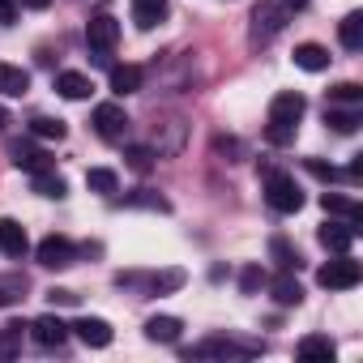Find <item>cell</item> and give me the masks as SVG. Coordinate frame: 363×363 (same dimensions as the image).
Returning a JSON list of instances; mask_svg holds the SVG:
<instances>
[{
    "mask_svg": "<svg viewBox=\"0 0 363 363\" xmlns=\"http://www.w3.org/2000/svg\"><path fill=\"white\" fill-rule=\"evenodd\" d=\"M303 111H308V103H303L299 90L274 94V103H269V124H265V141H269V145H291V141H295V128H299V120H303Z\"/></svg>",
    "mask_w": 363,
    "mask_h": 363,
    "instance_id": "obj_1",
    "label": "cell"
},
{
    "mask_svg": "<svg viewBox=\"0 0 363 363\" xmlns=\"http://www.w3.org/2000/svg\"><path fill=\"white\" fill-rule=\"evenodd\" d=\"M261 350H265V342H244V337L218 333V337H206V342L189 346L184 354H189V359H252V354H261Z\"/></svg>",
    "mask_w": 363,
    "mask_h": 363,
    "instance_id": "obj_2",
    "label": "cell"
},
{
    "mask_svg": "<svg viewBox=\"0 0 363 363\" xmlns=\"http://www.w3.org/2000/svg\"><path fill=\"white\" fill-rule=\"evenodd\" d=\"M265 201H269L274 214H299L303 210V193H299V184L286 171H269L265 175Z\"/></svg>",
    "mask_w": 363,
    "mask_h": 363,
    "instance_id": "obj_3",
    "label": "cell"
},
{
    "mask_svg": "<svg viewBox=\"0 0 363 363\" xmlns=\"http://www.w3.org/2000/svg\"><path fill=\"white\" fill-rule=\"evenodd\" d=\"M291 18H295V13L282 5V0H261V5L252 9V43H269V39H278V35L286 30Z\"/></svg>",
    "mask_w": 363,
    "mask_h": 363,
    "instance_id": "obj_4",
    "label": "cell"
},
{
    "mask_svg": "<svg viewBox=\"0 0 363 363\" xmlns=\"http://www.w3.org/2000/svg\"><path fill=\"white\" fill-rule=\"evenodd\" d=\"M116 39H120V22H116L111 13H94V18L86 22V43H90V52H94V65H107V60H111Z\"/></svg>",
    "mask_w": 363,
    "mask_h": 363,
    "instance_id": "obj_5",
    "label": "cell"
},
{
    "mask_svg": "<svg viewBox=\"0 0 363 363\" xmlns=\"http://www.w3.org/2000/svg\"><path fill=\"white\" fill-rule=\"evenodd\" d=\"M90 124H94V133L103 137V141H111V145H124L128 141V111L120 107V103H99L94 107V116H90Z\"/></svg>",
    "mask_w": 363,
    "mask_h": 363,
    "instance_id": "obj_6",
    "label": "cell"
},
{
    "mask_svg": "<svg viewBox=\"0 0 363 363\" xmlns=\"http://www.w3.org/2000/svg\"><path fill=\"white\" fill-rule=\"evenodd\" d=\"M359 278H363V269H359V261H350L346 252H337V261H329V265L316 269V282H320L325 291H350V286H359Z\"/></svg>",
    "mask_w": 363,
    "mask_h": 363,
    "instance_id": "obj_7",
    "label": "cell"
},
{
    "mask_svg": "<svg viewBox=\"0 0 363 363\" xmlns=\"http://www.w3.org/2000/svg\"><path fill=\"white\" fill-rule=\"evenodd\" d=\"M35 257H39V265H48V269H69V265L77 261V248H73L69 235H48V240H39Z\"/></svg>",
    "mask_w": 363,
    "mask_h": 363,
    "instance_id": "obj_8",
    "label": "cell"
},
{
    "mask_svg": "<svg viewBox=\"0 0 363 363\" xmlns=\"http://www.w3.org/2000/svg\"><path fill=\"white\" fill-rule=\"evenodd\" d=\"M30 337H35V346H43V350H60V346L69 342V325H65L60 316H39V320L30 325Z\"/></svg>",
    "mask_w": 363,
    "mask_h": 363,
    "instance_id": "obj_9",
    "label": "cell"
},
{
    "mask_svg": "<svg viewBox=\"0 0 363 363\" xmlns=\"http://www.w3.org/2000/svg\"><path fill=\"white\" fill-rule=\"evenodd\" d=\"M154 158L162 154H179L184 150V120H167V124H154Z\"/></svg>",
    "mask_w": 363,
    "mask_h": 363,
    "instance_id": "obj_10",
    "label": "cell"
},
{
    "mask_svg": "<svg viewBox=\"0 0 363 363\" xmlns=\"http://www.w3.org/2000/svg\"><path fill=\"white\" fill-rule=\"evenodd\" d=\"M69 333H77V337H82L86 346H94V350L111 346V325H107L103 316H82V320L69 325Z\"/></svg>",
    "mask_w": 363,
    "mask_h": 363,
    "instance_id": "obj_11",
    "label": "cell"
},
{
    "mask_svg": "<svg viewBox=\"0 0 363 363\" xmlns=\"http://www.w3.org/2000/svg\"><path fill=\"white\" fill-rule=\"evenodd\" d=\"M0 252L5 257H26L30 252V240H26V227L18 218H0Z\"/></svg>",
    "mask_w": 363,
    "mask_h": 363,
    "instance_id": "obj_12",
    "label": "cell"
},
{
    "mask_svg": "<svg viewBox=\"0 0 363 363\" xmlns=\"http://www.w3.org/2000/svg\"><path fill=\"white\" fill-rule=\"evenodd\" d=\"M9 154H13V167H22V171H48L52 167V154L48 150H39V145H30V141H13L9 145Z\"/></svg>",
    "mask_w": 363,
    "mask_h": 363,
    "instance_id": "obj_13",
    "label": "cell"
},
{
    "mask_svg": "<svg viewBox=\"0 0 363 363\" xmlns=\"http://www.w3.org/2000/svg\"><path fill=\"white\" fill-rule=\"evenodd\" d=\"M269 295H274V303H278V308H299V303H303V286H299V278H295V274H286V269L269 282Z\"/></svg>",
    "mask_w": 363,
    "mask_h": 363,
    "instance_id": "obj_14",
    "label": "cell"
},
{
    "mask_svg": "<svg viewBox=\"0 0 363 363\" xmlns=\"http://www.w3.org/2000/svg\"><path fill=\"white\" fill-rule=\"evenodd\" d=\"M30 189H35L39 197H52V201L69 197V184H65V175H56V167H48V171H35V175H30Z\"/></svg>",
    "mask_w": 363,
    "mask_h": 363,
    "instance_id": "obj_15",
    "label": "cell"
},
{
    "mask_svg": "<svg viewBox=\"0 0 363 363\" xmlns=\"http://www.w3.org/2000/svg\"><path fill=\"white\" fill-rule=\"evenodd\" d=\"M30 90V73L22 65H0V94L5 99H22Z\"/></svg>",
    "mask_w": 363,
    "mask_h": 363,
    "instance_id": "obj_16",
    "label": "cell"
},
{
    "mask_svg": "<svg viewBox=\"0 0 363 363\" xmlns=\"http://www.w3.org/2000/svg\"><path fill=\"white\" fill-rule=\"evenodd\" d=\"M128 5H133V22L141 30H154L167 18V0H128Z\"/></svg>",
    "mask_w": 363,
    "mask_h": 363,
    "instance_id": "obj_17",
    "label": "cell"
},
{
    "mask_svg": "<svg viewBox=\"0 0 363 363\" xmlns=\"http://www.w3.org/2000/svg\"><path fill=\"white\" fill-rule=\"evenodd\" d=\"M179 316H150L145 320V337L150 342H162V346H171V342H179Z\"/></svg>",
    "mask_w": 363,
    "mask_h": 363,
    "instance_id": "obj_18",
    "label": "cell"
},
{
    "mask_svg": "<svg viewBox=\"0 0 363 363\" xmlns=\"http://www.w3.org/2000/svg\"><path fill=\"white\" fill-rule=\"evenodd\" d=\"M337 43H342L346 52H363V13H359V9L337 22Z\"/></svg>",
    "mask_w": 363,
    "mask_h": 363,
    "instance_id": "obj_19",
    "label": "cell"
},
{
    "mask_svg": "<svg viewBox=\"0 0 363 363\" xmlns=\"http://www.w3.org/2000/svg\"><path fill=\"white\" fill-rule=\"evenodd\" d=\"M329 60H333V56H329L320 43H299V48H295V65H299L303 73H325Z\"/></svg>",
    "mask_w": 363,
    "mask_h": 363,
    "instance_id": "obj_20",
    "label": "cell"
},
{
    "mask_svg": "<svg viewBox=\"0 0 363 363\" xmlns=\"http://www.w3.org/2000/svg\"><path fill=\"white\" fill-rule=\"evenodd\" d=\"M90 90H94V82L86 77V73H60L56 77V94H65V99H73V103H82V99H90Z\"/></svg>",
    "mask_w": 363,
    "mask_h": 363,
    "instance_id": "obj_21",
    "label": "cell"
},
{
    "mask_svg": "<svg viewBox=\"0 0 363 363\" xmlns=\"http://www.w3.org/2000/svg\"><path fill=\"white\" fill-rule=\"evenodd\" d=\"M320 206H325V214H337V218H346V223L359 231V223H363V210H359V201H350V197H337V193H325V197H320Z\"/></svg>",
    "mask_w": 363,
    "mask_h": 363,
    "instance_id": "obj_22",
    "label": "cell"
},
{
    "mask_svg": "<svg viewBox=\"0 0 363 363\" xmlns=\"http://www.w3.org/2000/svg\"><path fill=\"white\" fill-rule=\"evenodd\" d=\"M354 227L350 223H329V227H320V244L329 248V252H350V244H354Z\"/></svg>",
    "mask_w": 363,
    "mask_h": 363,
    "instance_id": "obj_23",
    "label": "cell"
},
{
    "mask_svg": "<svg viewBox=\"0 0 363 363\" xmlns=\"http://www.w3.org/2000/svg\"><path fill=\"white\" fill-rule=\"evenodd\" d=\"M359 120H363V107H337V103H329L325 107V124L333 128V133H354L359 128Z\"/></svg>",
    "mask_w": 363,
    "mask_h": 363,
    "instance_id": "obj_24",
    "label": "cell"
},
{
    "mask_svg": "<svg viewBox=\"0 0 363 363\" xmlns=\"http://www.w3.org/2000/svg\"><path fill=\"white\" fill-rule=\"evenodd\" d=\"M26 291H30L26 274H0V308L22 303V299H26Z\"/></svg>",
    "mask_w": 363,
    "mask_h": 363,
    "instance_id": "obj_25",
    "label": "cell"
},
{
    "mask_svg": "<svg viewBox=\"0 0 363 363\" xmlns=\"http://www.w3.org/2000/svg\"><path fill=\"white\" fill-rule=\"evenodd\" d=\"M141 82H145V73H141L137 65H116V69H111V90H116V94H137Z\"/></svg>",
    "mask_w": 363,
    "mask_h": 363,
    "instance_id": "obj_26",
    "label": "cell"
},
{
    "mask_svg": "<svg viewBox=\"0 0 363 363\" xmlns=\"http://www.w3.org/2000/svg\"><path fill=\"white\" fill-rule=\"evenodd\" d=\"M299 359H333L337 354V346L325 337V333H308V337H299Z\"/></svg>",
    "mask_w": 363,
    "mask_h": 363,
    "instance_id": "obj_27",
    "label": "cell"
},
{
    "mask_svg": "<svg viewBox=\"0 0 363 363\" xmlns=\"http://www.w3.org/2000/svg\"><path fill=\"white\" fill-rule=\"evenodd\" d=\"M269 257H274V261H278V269H286V274H295V269L303 265L299 248H291V244H286L282 235H278V240H269Z\"/></svg>",
    "mask_w": 363,
    "mask_h": 363,
    "instance_id": "obj_28",
    "label": "cell"
},
{
    "mask_svg": "<svg viewBox=\"0 0 363 363\" xmlns=\"http://www.w3.org/2000/svg\"><path fill=\"white\" fill-rule=\"evenodd\" d=\"M22 329H26V320H9L5 329H0V359H18V350H22Z\"/></svg>",
    "mask_w": 363,
    "mask_h": 363,
    "instance_id": "obj_29",
    "label": "cell"
},
{
    "mask_svg": "<svg viewBox=\"0 0 363 363\" xmlns=\"http://www.w3.org/2000/svg\"><path fill=\"white\" fill-rule=\"evenodd\" d=\"M30 133H35V137H43V141H65L69 124H65V120H56V116H35V120H30Z\"/></svg>",
    "mask_w": 363,
    "mask_h": 363,
    "instance_id": "obj_30",
    "label": "cell"
},
{
    "mask_svg": "<svg viewBox=\"0 0 363 363\" xmlns=\"http://www.w3.org/2000/svg\"><path fill=\"white\" fill-rule=\"evenodd\" d=\"M86 184H90V193H103V197H107V193L120 189V179H116L111 167H90V171H86Z\"/></svg>",
    "mask_w": 363,
    "mask_h": 363,
    "instance_id": "obj_31",
    "label": "cell"
},
{
    "mask_svg": "<svg viewBox=\"0 0 363 363\" xmlns=\"http://www.w3.org/2000/svg\"><path fill=\"white\" fill-rule=\"evenodd\" d=\"M329 103H346V107H363V86H354V82H337V86L329 90Z\"/></svg>",
    "mask_w": 363,
    "mask_h": 363,
    "instance_id": "obj_32",
    "label": "cell"
},
{
    "mask_svg": "<svg viewBox=\"0 0 363 363\" xmlns=\"http://www.w3.org/2000/svg\"><path fill=\"white\" fill-rule=\"evenodd\" d=\"M124 162H128L137 175H145V171L154 167V150H150V145H128V150H124Z\"/></svg>",
    "mask_w": 363,
    "mask_h": 363,
    "instance_id": "obj_33",
    "label": "cell"
},
{
    "mask_svg": "<svg viewBox=\"0 0 363 363\" xmlns=\"http://www.w3.org/2000/svg\"><path fill=\"white\" fill-rule=\"evenodd\" d=\"M128 206H145V210H171V206H167V197H158L154 189H137V193L128 197Z\"/></svg>",
    "mask_w": 363,
    "mask_h": 363,
    "instance_id": "obj_34",
    "label": "cell"
},
{
    "mask_svg": "<svg viewBox=\"0 0 363 363\" xmlns=\"http://www.w3.org/2000/svg\"><path fill=\"white\" fill-rule=\"evenodd\" d=\"M261 286H265V274H261V265H248V269L240 274V291H244V295H257Z\"/></svg>",
    "mask_w": 363,
    "mask_h": 363,
    "instance_id": "obj_35",
    "label": "cell"
},
{
    "mask_svg": "<svg viewBox=\"0 0 363 363\" xmlns=\"http://www.w3.org/2000/svg\"><path fill=\"white\" fill-rule=\"evenodd\" d=\"M18 22V0H0V26H13Z\"/></svg>",
    "mask_w": 363,
    "mask_h": 363,
    "instance_id": "obj_36",
    "label": "cell"
},
{
    "mask_svg": "<svg viewBox=\"0 0 363 363\" xmlns=\"http://www.w3.org/2000/svg\"><path fill=\"white\" fill-rule=\"evenodd\" d=\"M308 171H312V175H320V179H337V171H333V167H325L320 158H308Z\"/></svg>",
    "mask_w": 363,
    "mask_h": 363,
    "instance_id": "obj_37",
    "label": "cell"
},
{
    "mask_svg": "<svg viewBox=\"0 0 363 363\" xmlns=\"http://www.w3.org/2000/svg\"><path fill=\"white\" fill-rule=\"evenodd\" d=\"M48 299H52V303H60V308L77 303V295H73V291H48Z\"/></svg>",
    "mask_w": 363,
    "mask_h": 363,
    "instance_id": "obj_38",
    "label": "cell"
},
{
    "mask_svg": "<svg viewBox=\"0 0 363 363\" xmlns=\"http://www.w3.org/2000/svg\"><path fill=\"white\" fill-rule=\"evenodd\" d=\"M214 150H218V154H240V141H231V137H218V141H214Z\"/></svg>",
    "mask_w": 363,
    "mask_h": 363,
    "instance_id": "obj_39",
    "label": "cell"
},
{
    "mask_svg": "<svg viewBox=\"0 0 363 363\" xmlns=\"http://www.w3.org/2000/svg\"><path fill=\"white\" fill-rule=\"evenodd\" d=\"M18 5H22V9H48L52 0H18Z\"/></svg>",
    "mask_w": 363,
    "mask_h": 363,
    "instance_id": "obj_40",
    "label": "cell"
},
{
    "mask_svg": "<svg viewBox=\"0 0 363 363\" xmlns=\"http://www.w3.org/2000/svg\"><path fill=\"white\" fill-rule=\"evenodd\" d=\"M282 5H286L291 13H299V9H308V0H282Z\"/></svg>",
    "mask_w": 363,
    "mask_h": 363,
    "instance_id": "obj_41",
    "label": "cell"
},
{
    "mask_svg": "<svg viewBox=\"0 0 363 363\" xmlns=\"http://www.w3.org/2000/svg\"><path fill=\"white\" fill-rule=\"evenodd\" d=\"M5 124H9V111H5V107H0V128H5Z\"/></svg>",
    "mask_w": 363,
    "mask_h": 363,
    "instance_id": "obj_42",
    "label": "cell"
}]
</instances>
